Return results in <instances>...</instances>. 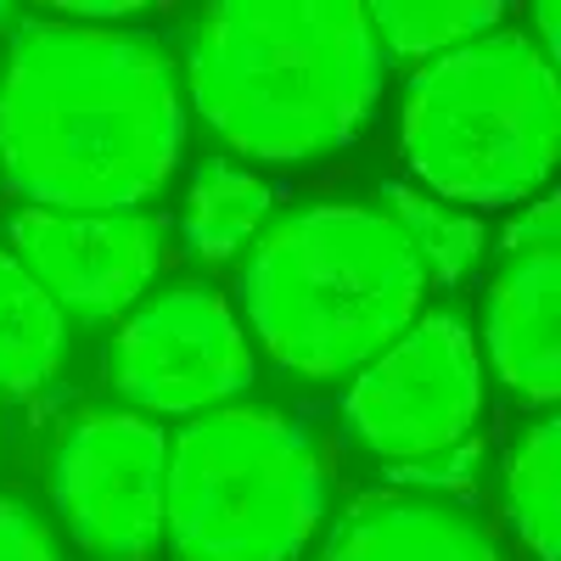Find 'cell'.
Returning <instances> with one entry per match:
<instances>
[{
	"mask_svg": "<svg viewBox=\"0 0 561 561\" xmlns=\"http://www.w3.org/2000/svg\"><path fill=\"white\" fill-rule=\"evenodd\" d=\"M57 511L79 550L152 561L169 528V433L140 410H84L57 444Z\"/></svg>",
	"mask_w": 561,
	"mask_h": 561,
	"instance_id": "obj_8",
	"label": "cell"
},
{
	"mask_svg": "<svg viewBox=\"0 0 561 561\" xmlns=\"http://www.w3.org/2000/svg\"><path fill=\"white\" fill-rule=\"evenodd\" d=\"M382 214L399 219V230L415 242L421 264H427L433 287H455V280L472 275L478 253H483V225L472 214H455L421 192H404V185H382Z\"/></svg>",
	"mask_w": 561,
	"mask_h": 561,
	"instance_id": "obj_16",
	"label": "cell"
},
{
	"mask_svg": "<svg viewBox=\"0 0 561 561\" xmlns=\"http://www.w3.org/2000/svg\"><path fill=\"white\" fill-rule=\"evenodd\" d=\"M325 460L304 427L219 404L169 438V528L180 561H298L325 523Z\"/></svg>",
	"mask_w": 561,
	"mask_h": 561,
	"instance_id": "obj_5",
	"label": "cell"
},
{
	"mask_svg": "<svg viewBox=\"0 0 561 561\" xmlns=\"http://www.w3.org/2000/svg\"><path fill=\"white\" fill-rule=\"evenodd\" d=\"M365 18H370L382 57L433 62V57H449L460 45L494 34L505 7L500 0H377V7H365Z\"/></svg>",
	"mask_w": 561,
	"mask_h": 561,
	"instance_id": "obj_14",
	"label": "cell"
},
{
	"mask_svg": "<svg viewBox=\"0 0 561 561\" xmlns=\"http://www.w3.org/2000/svg\"><path fill=\"white\" fill-rule=\"evenodd\" d=\"M325 561H505L494 534L460 505L421 494H359L332 528Z\"/></svg>",
	"mask_w": 561,
	"mask_h": 561,
	"instance_id": "obj_11",
	"label": "cell"
},
{
	"mask_svg": "<svg viewBox=\"0 0 561 561\" xmlns=\"http://www.w3.org/2000/svg\"><path fill=\"white\" fill-rule=\"evenodd\" d=\"M242 309L270 359L298 377H354L421 314L433 275L393 214L309 203L259 230Z\"/></svg>",
	"mask_w": 561,
	"mask_h": 561,
	"instance_id": "obj_3",
	"label": "cell"
},
{
	"mask_svg": "<svg viewBox=\"0 0 561 561\" xmlns=\"http://www.w3.org/2000/svg\"><path fill=\"white\" fill-rule=\"evenodd\" d=\"M62 18H84L90 28H96L102 18H135L140 7H135V0H68V7H57Z\"/></svg>",
	"mask_w": 561,
	"mask_h": 561,
	"instance_id": "obj_19",
	"label": "cell"
},
{
	"mask_svg": "<svg viewBox=\"0 0 561 561\" xmlns=\"http://www.w3.org/2000/svg\"><path fill=\"white\" fill-rule=\"evenodd\" d=\"M489 359L500 382L528 399L556 404L561 399V259L556 248L505 259L489 293Z\"/></svg>",
	"mask_w": 561,
	"mask_h": 561,
	"instance_id": "obj_10",
	"label": "cell"
},
{
	"mask_svg": "<svg viewBox=\"0 0 561 561\" xmlns=\"http://www.w3.org/2000/svg\"><path fill=\"white\" fill-rule=\"evenodd\" d=\"M7 248L79 325L124 320L169 264V225L158 214H68L23 208L7 225Z\"/></svg>",
	"mask_w": 561,
	"mask_h": 561,
	"instance_id": "obj_9",
	"label": "cell"
},
{
	"mask_svg": "<svg viewBox=\"0 0 561 561\" xmlns=\"http://www.w3.org/2000/svg\"><path fill=\"white\" fill-rule=\"evenodd\" d=\"M556 225H561V203L556 197H539L523 208V219L505 230V259L517 253H539V248H556Z\"/></svg>",
	"mask_w": 561,
	"mask_h": 561,
	"instance_id": "obj_18",
	"label": "cell"
},
{
	"mask_svg": "<svg viewBox=\"0 0 561 561\" xmlns=\"http://www.w3.org/2000/svg\"><path fill=\"white\" fill-rule=\"evenodd\" d=\"M399 147L444 203L505 208L534 197L561 152L556 62L517 28H494L404 84Z\"/></svg>",
	"mask_w": 561,
	"mask_h": 561,
	"instance_id": "obj_4",
	"label": "cell"
},
{
	"mask_svg": "<svg viewBox=\"0 0 561 561\" xmlns=\"http://www.w3.org/2000/svg\"><path fill=\"white\" fill-rule=\"evenodd\" d=\"M483 410V359L455 309L415 314L343 399L348 433L382 460H427L455 449Z\"/></svg>",
	"mask_w": 561,
	"mask_h": 561,
	"instance_id": "obj_7",
	"label": "cell"
},
{
	"mask_svg": "<svg viewBox=\"0 0 561 561\" xmlns=\"http://www.w3.org/2000/svg\"><path fill=\"white\" fill-rule=\"evenodd\" d=\"M180 62L147 28L18 18L0 62V180L28 208L135 214L180 169Z\"/></svg>",
	"mask_w": 561,
	"mask_h": 561,
	"instance_id": "obj_1",
	"label": "cell"
},
{
	"mask_svg": "<svg viewBox=\"0 0 561 561\" xmlns=\"http://www.w3.org/2000/svg\"><path fill=\"white\" fill-rule=\"evenodd\" d=\"M270 208H275L270 180H259L242 163L214 158L192 174V192H185V219H180L185 248L208 264L237 259L248 242H259V230L270 225Z\"/></svg>",
	"mask_w": 561,
	"mask_h": 561,
	"instance_id": "obj_13",
	"label": "cell"
},
{
	"mask_svg": "<svg viewBox=\"0 0 561 561\" xmlns=\"http://www.w3.org/2000/svg\"><path fill=\"white\" fill-rule=\"evenodd\" d=\"M68 359V314L28 275V264L0 248V393H34Z\"/></svg>",
	"mask_w": 561,
	"mask_h": 561,
	"instance_id": "obj_12",
	"label": "cell"
},
{
	"mask_svg": "<svg viewBox=\"0 0 561 561\" xmlns=\"http://www.w3.org/2000/svg\"><path fill=\"white\" fill-rule=\"evenodd\" d=\"M505 517L539 561H561V421H534L511 449Z\"/></svg>",
	"mask_w": 561,
	"mask_h": 561,
	"instance_id": "obj_15",
	"label": "cell"
},
{
	"mask_svg": "<svg viewBox=\"0 0 561 561\" xmlns=\"http://www.w3.org/2000/svg\"><path fill=\"white\" fill-rule=\"evenodd\" d=\"M0 561H62L51 528L18 500H0Z\"/></svg>",
	"mask_w": 561,
	"mask_h": 561,
	"instance_id": "obj_17",
	"label": "cell"
},
{
	"mask_svg": "<svg viewBox=\"0 0 561 561\" xmlns=\"http://www.w3.org/2000/svg\"><path fill=\"white\" fill-rule=\"evenodd\" d=\"M107 382L140 415H208L259 382V359L225 293L185 280L118 320Z\"/></svg>",
	"mask_w": 561,
	"mask_h": 561,
	"instance_id": "obj_6",
	"label": "cell"
},
{
	"mask_svg": "<svg viewBox=\"0 0 561 561\" xmlns=\"http://www.w3.org/2000/svg\"><path fill=\"white\" fill-rule=\"evenodd\" d=\"M528 18L539 23V39H545V57L556 62V34H561V12H556V0H534Z\"/></svg>",
	"mask_w": 561,
	"mask_h": 561,
	"instance_id": "obj_20",
	"label": "cell"
},
{
	"mask_svg": "<svg viewBox=\"0 0 561 561\" xmlns=\"http://www.w3.org/2000/svg\"><path fill=\"white\" fill-rule=\"evenodd\" d=\"M388 57L359 0H219L185 34V90L230 152L309 163L382 102Z\"/></svg>",
	"mask_w": 561,
	"mask_h": 561,
	"instance_id": "obj_2",
	"label": "cell"
}]
</instances>
